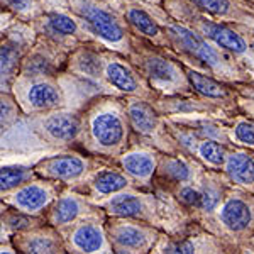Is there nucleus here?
Listing matches in <instances>:
<instances>
[{
	"label": "nucleus",
	"mask_w": 254,
	"mask_h": 254,
	"mask_svg": "<svg viewBox=\"0 0 254 254\" xmlns=\"http://www.w3.org/2000/svg\"><path fill=\"white\" fill-rule=\"evenodd\" d=\"M32 165L24 163H0V202L29 180L36 178Z\"/></svg>",
	"instance_id": "obj_31"
},
{
	"label": "nucleus",
	"mask_w": 254,
	"mask_h": 254,
	"mask_svg": "<svg viewBox=\"0 0 254 254\" xmlns=\"http://www.w3.org/2000/svg\"><path fill=\"white\" fill-rule=\"evenodd\" d=\"M234 26L237 27L239 31H243L246 36L249 38V41L254 44V14L251 15H248L243 22H239V24H234Z\"/></svg>",
	"instance_id": "obj_37"
},
{
	"label": "nucleus",
	"mask_w": 254,
	"mask_h": 254,
	"mask_svg": "<svg viewBox=\"0 0 254 254\" xmlns=\"http://www.w3.org/2000/svg\"><path fill=\"white\" fill-rule=\"evenodd\" d=\"M0 7L19 15L20 19L29 20L43 12V3L39 0H0Z\"/></svg>",
	"instance_id": "obj_36"
},
{
	"label": "nucleus",
	"mask_w": 254,
	"mask_h": 254,
	"mask_svg": "<svg viewBox=\"0 0 254 254\" xmlns=\"http://www.w3.org/2000/svg\"><path fill=\"white\" fill-rule=\"evenodd\" d=\"M205 171V166L200 161L183 151L178 153H159L156 173L153 185L161 187L163 190L182 183H190L198 180Z\"/></svg>",
	"instance_id": "obj_24"
},
{
	"label": "nucleus",
	"mask_w": 254,
	"mask_h": 254,
	"mask_svg": "<svg viewBox=\"0 0 254 254\" xmlns=\"http://www.w3.org/2000/svg\"><path fill=\"white\" fill-rule=\"evenodd\" d=\"M22 110L19 109L17 102L12 93L0 92V136L12 129L20 117H22Z\"/></svg>",
	"instance_id": "obj_35"
},
{
	"label": "nucleus",
	"mask_w": 254,
	"mask_h": 254,
	"mask_svg": "<svg viewBox=\"0 0 254 254\" xmlns=\"http://www.w3.org/2000/svg\"><path fill=\"white\" fill-rule=\"evenodd\" d=\"M246 2H249V3H253V5H254V0H246Z\"/></svg>",
	"instance_id": "obj_41"
},
{
	"label": "nucleus",
	"mask_w": 254,
	"mask_h": 254,
	"mask_svg": "<svg viewBox=\"0 0 254 254\" xmlns=\"http://www.w3.org/2000/svg\"><path fill=\"white\" fill-rule=\"evenodd\" d=\"M188 3L214 19L229 24H239L254 14V5L246 0H187Z\"/></svg>",
	"instance_id": "obj_30"
},
{
	"label": "nucleus",
	"mask_w": 254,
	"mask_h": 254,
	"mask_svg": "<svg viewBox=\"0 0 254 254\" xmlns=\"http://www.w3.org/2000/svg\"><path fill=\"white\" fill-rule=\"evenodd\" d=\"M126 112L129 119L130 132L159 153H178L182 151L171 137L166 126V117L161 116L149 100L139 97H124Z\"/></svg>",
	"instance_id": "obj_7"
},
{
	"label": "nucleus",
	"mask_w": 254,
	"mask_h": 254,
	"mask_svg": "<svg viewBox=\"0 0 254 254\" xmlns=\"http://www.w3.org/2000/svg\"><path fill=\"white\" fill-rule=\"evenodd\" d=\"M32 27L12 26L0 34V92L10 93L12 83L17 78L24 55L34 41Z\"/></svg>",
	"instance_id": "obj_17"
},
{
	"label": "nucleus",
	"mask_w": 254,
	"mask_h": 254,
	"mask_svg": "<svg viewBox=\"0 0 254 254\" xmlns=\"http://www.w3.org/2000/svg\"><path fill=\"white\" fill-rule=\"evenodd\" d=\"M139 2H147V3H156V5H161L163 0H139Z\"/></svg>",
	"instance_id": "obj_40"
},
{
	"label": "nucleus",
	"mask_w": 254,
	"mask_h": 254,
	"mask_svg": "<svg viewBox=\"0 0 254 254\" xmlns=\"http://www.w3.org/2000/svg\"><path fill=\"white\" fill-rule=\"evenodd\" d=\"M198 225L222 239L231 253H243L254 237V195L232 185L214 214Z\"/></svg>",
	"instance_id": "obj_6"
},
{
	"label": "nucleus",
	"mask_w": 254,
	"mask_h": 254,
	"mask_svg": "<svg viewBox=\"0 0 254 254\" xmlns=\"http://www.w3.org/2000/svg\"><path fill=\"white\" fill-rule=\"evenodd\" d=\"M102 78L107 87L119 97H139L144 100H153L156 93L146 83L136 66L129 58L121 53L102 48L100 53Z\"/></svg>",
	"instance_id": "obj_12"
},
{
	"label": "nucleus",
	"mask_w": 254,
	"mask_h": 254,
	"mask_svg": "<svg viewBox=\"0 0 254 254\" xmlns=\"http://www.w3.org/2000/svg\"><path fill=\"white\" fill-rule=\"evenodd\" d=\"M159 22L165 29L170 51L182 61V64L232 85H246L254 81L253 73L236 58L217 48L187 24L171 17L165 9L159 14Z\"/></svg>",
	"instance_id": "obj_1"
},
{
	"label": "nucleus",
	"mask_w": 254,
	"mask_h": 254,
	"mask_svg": "<svg viewBox=\"0 0 254 254\" xmlns=\"http://www.w3.org/2000/svg\"><path fill=\"white\" fill-rule=\"evenodd\" d=\"M95 203L104 210L107 217H124V219L142 220L154 227H165V215L158 196L153 190H141L130 187L121 190L105 198L95 200Z\"/></svg>",
	"instance_id": "obj_8"
},
{
	"label": "nucleus",
	"mask_w": 254,
	"mask_h": 254,
	"mask_svg": "<svg viewBox=\"0 0 254 254\" xmlns=\"http://www.w3.org/2000/svg\"><path fill=\"white\" fill-rule=\"evenodd\" d=\"M161 116L170 119H193V117H217L229 121L232 117L220 105L212 104L205 98L187 93V95H156L151 100Z\"/></svg>",
	"instance_id": "obj_22"
},
{
	"label": "nucleus",
	"mask_w": 254,
	"mask_h": 254,
	"mask_svg": "<svg viewBox=\"0 0 254 254\" xmlns=\"http://www.w3.org/2000/svg\"><path fill=\"white\" fill-rule=\"evenodd\" d=\"M10 93L24 116L64 107V92L58 76H29L19 73Z\"/></svg>",
	"instance_id": "obj_9"
},
{
	"label": "nucleus",
	"mask_w": 254,
	"mask_h": 254,
	"mask_svg": "<svg viewBox=\"0 0 254 254\" xmlns=\"http://www.w3.org/2000/svg\"><path fill=\"white\" fill-rule=\"evenodd\" d=\"M0 222L3 224L7 232L12 236L15 232H24V231H29L32 227H38V225L44 224V219L43 217L24 214V212L17 210V208L9 207L3 203V207L0 208Z\"/></svg>",
	"instance_id": "obj_34"
},
{
	"label": "nucleus",
	"mask_w": 254,
	"mask_h": 254,
	"mask_svg": "<svg viewBox=\"0 0 254 254\" xmlns=\"http://www.w3.org/2000/svg\"><path fill=\"white\" fill-rule=\"evenodd\" d=\"M80 187H85L87 196L95 202V200L105 198V196L114 195L121 190L134 187V183L130 182L129 176H127L119 166L116 168L97 166V168H93V170L85 176L83 182L75 188H80Z\"/></svg>",
	"instance_id": "obj_28"
},
{
	"label": "nucleus",
	"mask_w": 254,
	"mask_h": 254,
	"mask_svg": "<svg viewBox=\"0 0 254 254\" xmlns=\"http://www.w3.org/2000/svg\"><path fill=\"white\" fill-rule=\"evenodd\" d=\"M10 244L14 246L15 253L24 254H55L66 253L63 237L58 229L46 222L32 227L29 231L15 232L10 236Z\"/></svg>",
	"instance_id": "obj_27"
},
{
	"label": "nucleus",
	"mask_w": 254,
	"mask_h": 254,
	"mask_svg": "<svg viewBox=\"0 0 254 254\" xmlns=\"http://www.w3.org/2000/svg\"><path fill=\"white\" fill-rule=\"evenodd\" d=\"M5 19H7V15L3 14V12H0V29H3V26H5Z\"/></svg>",
	"instance_id": "obj_39"
},
{
	"label": "nucleus",
	"mask_w": 254,
	"mask_h": 254,
	"mask_svg": "<svg viewBox=\"0 0 254 254\" xmlns=\"http://www.w3.org/2000/svg\"><path fill=\"white\" fill-rule=\"evenodd\" d=\"M161 5L171 17L187 24L212 44H215L217 48L236 58L254 75V44L234 24L202 14L187 0H163Z\"/></svg>",
	"instance_id": "obj_3"
},
{
	"label": "nucleus",
	"mask_w": 254,
	"mask_h": 254,
	"mask_svg": "<svg viewBox=\"0 0 254 254\" xmlns=\"http://www.w3.org/2000/svg\"><path fill=\"white\" fill-rule=\"evenodd\" d=\"M90 217H107L100 207L87 195L80 193V190H66L55 198V202L44 212L43 219L48 225L55 229H64L78 220L90 219Z\"/></svg>",
	"instance_id": "obj_18"
},
{
	"label": "nucleus",
	"mask_w": 254,
	"mask_h": 254,
	"mask_svg": "<svg viewBox=\"0 0 254 254\" xmlns=\"http://www.w3.org/2000/svg\"><path fill=\"white\" fill-rule=\"evenodd\" d=\"M185 73L191 92L195 95L205 98V100L212 102V104L220 105L227 112H231L232 116L244 114L246 97L241 93L239 85L227 83V81H222L215 78V76L202 73L191 66H185Z\"/></svg>",
	"instance_id": "obj_16"
},
{
	"label": "nucleus",
	"mask_w": 254,
	"mask_h": 254,
	"mask_svg": "<svg viewBox=\"0 0 254 254\" xmlns=\"http://www.w3.org/2000/svg\"><path fill=\"white\" fill-rule=\"evenodd\" d=\"M112 3L122 15V19L126 20L127 27L132 34L158 48L170 49L165 29L159 22L163 5L139 2V0H112Z\"/></svg>",
	"instance_id": "obj_14"
},
{
	"label": "nucleus",
	"mask_w": 254,
	"mask_h": 254,
	"mask_svg": "<svg viewBox=\"0 0 254 254\" xmlns=\"http://www.w3.org/2000/svg\"><path fill=\"white\" fill-rule=\"evenodd\" d=\"M31 27L34 34L44 36L68 51L85 43H97L87 27L63 9H43L31 20Z\"/></svg>",
	"instance_id": "obj_13"
},
{
	"label": "nucleus",
	"mask_w": 254,
	"mask_h": 254,
	"mask_svg": "<svg viewBox=\"0 0 254 254\" xmlns=\"http://www.w3.org/2000/svg\"><path fill=\"white\" fill-rule=\"evenodd\" d=\"M24 117H26L31 132H34L39 139L49 142L51 146L71 147L80 144L83 121H81V114L78 112L61 107Z\"/></svg>",
	"instance_id": "obj_10"
},
{
	"label": "nucleus",
	"mask_w": 254,
	"mask_h": 254,
	"mask_svg": "<svg viewBox=\"0 0 254 254\" xmlns=\"http://www.w3.org/2000/svg\"><path fill=\"white\" fill-rule=\"evenodd\" d=\"M127 58L156 95L193 93L188 83L185 66L170 49L158 48L132 34V44Z\"/></svg>",
	"instance_id": "obj_4"
},
{
	"label": "nucleus",
	"mask_w": 254,
	"mask_h": 254,
	"mask_svg": "<svg viewBox=\"0 0 254 254\" xmlns=\"http://www.w3.org/2000/svg\"><path fill=\"white\" fill-rule=\"evenodd\" d=\"M102 48L104 46H100L98 43H85L76 46L68 53L64 69H66V75L73 76L78 83L95 88L98 95H116L102 78Z\"/></svg>",
	"instance_id": "obj_19"
},
{
	"label": "nucleus",
	"mask_w": 254,
	"mask_h": 254,
	"mask_svg": "<svg viewBox=\"0 0 254 254\" xmlns=\"http://www.w3.org/2000/svg\"><path fill=\"white\" fill-rule=\"evenodd\" d=\"M159 151L147 144L127 147L122 154L116 158L117 166L129 176L136 188L153 190V180L156 173Z\"/></svg>",
	"instance_id": "obj_25"
},
{
	"label": "nucleus",
	"mask_w": 254,
	"mask_h": 254,
	"mask_svg": "<svg viewBox=\"0 0 254 254\" xmlns=\"http://www.w3.org/2000/svg\"><path fill=\"white\" fill-rule=\"evenodd\" d=\"M32 168L41 178L75 188L97 166L93 156H85V154L75 153V151H63V153H56L38 159Z\"/></svg>",
	"instance_id": "obj_15"
},
{
	"label": "nucleus",
	"mask_w": 254,
	"mask_h": 254,
	"mask_svg": "<svg viewBox=\"0 0 254 254\" xmlns=\"http://www.w3.org/2000/svg\"><path fill=\"white\" fill-rule=\"evenodd\" d=\"M60 9L78 19L100 46L127 56L132 32L119 14L112 0H58Z\"/></svg>",
	"instance_id": "obj_5"
},
{
	"label": "nucleus",
	"mask_w": 254,
	"mask_h": 254,
	"mask_svg": "<svg viewBox=\"0 0 254 254\" xmlns=\"http://www.w3.org/2000/svg\"><path fill=\"white\" fill-rule=\"evenodd\" d=\"M227 130L232 146L254 151V117L236 114L227 121Z\"/></svg>",
	"instance_id": "obj_33"
},
{
	"label": "nucleus",
	"mask_w": 254,
	"mask_h": 254,
	"mask_svg": "<svg viewBox=\"0 0 254 254\" xmlns=\"http://www.w3.org/2000/svg\"><path fill=\"white\" fill-rule=\"evenodd\" d=\"M222 173L234 187L254 195V151L237 146L229 147Z\"/></svg>",
	"instance_id": "obj_29"
},
{
	"label": "nucleus",
	"mask_w": 254,
	"mask_h": 254,
	"mask_svg": "<svg viewBox=\"0 0 254 254\" xmlns=\"http://www.w3.org/2000/svg\"><path fill=\"white\" fill-rule=\"evenodd\" d=\"M202 229V227H200ZM151 253L158 254H190V253H231L227 244L215 234L202 229L188 236H168L163 232Z\"/></svg>",
	"instance_id": "obj_26"
},
{
	"label": "nucleus",
	"mask_w": 254,
	"mask_h": 254,
	"mask_svg": "<svg viewBox=\"0 0 254 254\" xmlns=\"http://www.w3.org/2000/svg\"><path fill=\"white\" fill-rule=\"evenodd\" d=\"M10 241V234L7 232V229L3 227V224L0 222V244H5Z\"/></svg>",
	"instance_id": "obj_38"
},
{
	"label": "nucleus",
	"mask_w": 254,
	"mask_h": 254,
	"mask_svg": "<svg viewBox=\"0 0 254 254\" xmlns=\"http://www.w3.org/2000/svg\"><path fill=\"white\" fill-rule=\"evenodd\" d=\"M229 146L214 139H200L193 149V156L208 170H222Z\"/></svg>",
	"instance_id": "obj_32"
},
{
	"label": "nucleus",
	"mask_w": 254,
	"mask_h": 254,
	"mask_svg": "<svg viewBox=\"0 0 254 254\" xmlns=\"http://www.w3.org/2000/svg\"><path fill=\"white\" fill-rule=\"evenodd\" d=\"M80 144L90 156L116 159L129 147L130 126L124 97L100 95L81 114Z\"/></svg>",
	"instance_id": "obj_2"
},
{
	"label": "nucleus",
	"mask_w": 254,
	"mask_h": 254,
	"mask_svg": "<svg viewBox=\"0 0 254 254\" xmlns=\"http://www.w3.org/2000/svg\"><path fill=\"white\" fill-rule=\"evenodd\" d=\"M105 232L117 254H146L156 246L163 231L142 220L124 219V217H105Z\"/></svg>",
	"instance_id": "obj_11"
},
{
	"label": "nucleus",
	"mask_w": 254,
	"mask_h": 254,
	"mask_svg": "<svg viewBox=\"0 0 254 254\" xmlns=\"http://www.w3.org/2000/svg\"><path fill=\"white\" fill-rule=\"evenodd\" d=\"M105 217H90L60 229L66 253L110 254L112 248L105 232Z\"/></svg>",
	"instance_id": "obj_20"
},
{
	"label": "nucleus",
	"mask_w": 254,
	"mask_h": 254,
	"mask_svg": "<svg viewBox=\"0 0 254 254\" xmlns=\"http://www.w3.org/2000/svg\"><path fill=\"white\" fill-rule=\"evenodd\" d=\"M60 193V183L36 176L24 183L22 187H19L17 190H14L10 195H7L2 203L17 208L24 214L43 217Z\"/></svg>",
	"instance_id": "obj_23"
},
{
	"label": "nucleus",
	"mask_w": 254,
	"mask_h": 254,
	"mask_svg": "<svg viewBox=\"0 0 254 254\" xmlns=\"http://www.w3.org/2000/svg\"><path fill=\"white\" fill-rule=\"evenodd\" d=\"M68 53L66 48L53 43L44 36L36 34L32 44L24 55L19 73L29 76H58V73L66 64Z\"/></svg>",
	"instance_id": "obj_21"
}]
</instances>
